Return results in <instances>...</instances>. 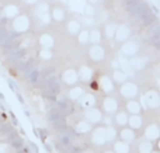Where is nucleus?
Here are the masks:
<instances>
[{
  "mask_svg": "<svg viewBox=\"0 0 160 153\" xmlns=\"http://www.w3.org/2000/svg\"><path fill=\"white\" fill-rule=\"evenodd\" d=\"M44 145H45V149H47V152H52V148H51V145L49 143H47V142H44Z\"/></svg>",
  "mask_w": 160,
  "mask_h": 153,
  "instance_id": "nucleus-18",
  "label": "nucleus"
},
{
  "mask_svg": "<svg viewBox=\"0 0 160 153\" xmlns=\"http://www.w3.org/2000/svg\"><path fill=\"white\" fill-rule=\"evenodd\" d=\"M138 142V148H136V153H152L153 151V142L148 139H141L136 141Z\"/></svg>",
  "mask_w": 160,
  "mask_h": 153,
  "instance_id": "nucleus-13",
  "label": "nucleus"
},
{
  "mask_svg": "<svg viewBox=\"0 0 160 153\" xmlns=\"http://www.w3.org/2000/svg\"><path fill=\"white\" fill-rule=\"evenodd\" d=\"M88 136H90V142L91 146L97 149L105 148L107 145H110V141H108L107 136V131H105V126L102 124H98V125H94L91 128V131L88 132Z\"/></svg>",
  "mask_w": 160,
  "mask_h": 153,
  "instance_id": "nucleus-1",
  "label": "nucleus"
},
{
  "mask_svg": "<svg viewBox=\"0 0 160 153\" xmlns=\"http://www.w3.org/2000/svg\"><path fill=\"white\" fill-rule=\"evenodd\" d=\"M152 153H160V152H159V151H156V149H153Z\"/></svg>",
  "mask_w": 160,
  "mask_h": 153,
  "instance_id": "nucleus-20",
  "label": "nucleus"
},
{
  "mask_svg": "<svg viewBox=\"0 0 160 153\" xmlns=\"http://www.w3.org/2000/svg\"><path fill=\"white\" fill-rule=\"evenodd\" d=\"M118 108H119V104L115 98L114 97H105L104 100H102L100 111H101L104 115H114L117 111H118Z\"/></svg>",
  "mask_w": 160,
  "mask_h": 153,
  "instance_id": "nucleus-5",
  "label": "nucleus"
},
{
  "mask_svg": "<svg viewBox=\"0 0 160 153\" xmlns=\"http://www.w3.org/2000/svg\"><path fill=\"white\" fill-rule=\"evenodd\" d=\"M28 146H30V148H28V149H30V151H32L34 153H38V146H37L35 143L30 142V143H28Z\"/></svg>",
  "mask_w": 160,
  "mask_h": 153,
  "instance_id": "nucleus-15",
  "label": "nucleus"
},
{
  "mask_svg": "<svg viewBox=\"0 0 160 153\" xmlns=\"http://www.w3.org/2000/svg\"><path fill=\"white\" fill-rule=\"evenodd\" d=\"M128 118H129V115L125 112V110H119L112 115V126H115L117 129L124 128L128 125Z\"/></svg>",
  "mask_w": 160,
  "mask_h": 153,
  "instance_id": "nucleus-10",
  "label": "nucleus"
},
{
  "mask_svg": "<svg viewBox=\"0 0 160 153\" xmlns=\"http://www.w3.org/2000/svg\"><path fill=\"white\" fill-rule=\"evenodd\" d=\"M121 96L127 97V100H135L139 96V89L132 81H125L121 84Z\"/></svg>",
  "mask_w": 160,
  "mask_h": 153,
  "instance_id": "nucleus-6",
  "label": "nucleus"
},
{
  "mask_svg": "<svg viewBox=\"0 0 160 153\" xmlns=\"http://www.w3.org/2000/svg\"><path fill=\"white\" fill-rule=\"evenodd\" d=\"M124 110L128 115H142L143 114V107L141 106V103H139L136 98L135 100H128Z\"/></svg>",
  "mask_w": 160,
  "mask_h": 153,
  "instance_id": "nucleus-9",
  "label": "nucleus"
},
{
  "mask_svg": "<svg viewBox=\"0 0 160 153\" xmlns=\"http://www.w3.org/2000/svg\"><path fill=\"white\" fill-rule=\"evenodd\" d=\"M10 146H11V149H13L14 152H20L21 151L22 148H24L25 146V142H24V139H22L21 136H20V135H17L16 138H14V139H11L10 142Z\"/></svg>",
  "mask_w": 160,
  "mask_h": 153,
  "instance_id": "nucleus-14",
  "label": "nucleus"
},
{
  "mask_svg": "<svg viewBox=\"0 0 160 153\" xmlns=\"http://www.w3.org/2000/svg\"><path fill=\"white\" fill-rule=\"evenodd\" d=\"M47 117H48L49 124L52 125V128L55 129V132L63 131L68 126V120H66L68 117H65V115L56 108L55 104H53L52 107H49V110H48V112H47Z\"/></svg>",
  "mask_w": 160,
  "mask_h": 153,
  "instance_id": "nucleus-2",
  "label": "nucleus"
},
{
  "mask_svg": "<svg viewBox=\"0 0 160 153\" xmlns=\"http://www.w3.org/2000/svg\"><path fill=\"white\" fill-rule=\"evenodd\" d=\"M139 135L136 131H133V129H131L129 126H124V128H119L118 129V139L122 141V142H127V143H135L136 141L139 139Z\"/></svg>",
  "mask_w": 160,
  "mask_h": 153,
  "instance_id": "nucleus-3",
  "label": "nucleus"
},
{
  "mask_svg": "<svg viewBox=\"0 0 160 153\" xmlns=\"http://www.w3.org/2000/svg\"><path fill=\"white\" fill-rule=\"evenodd\" d=\"M55 107L62 112V114L65 115V117H68V115H72L73 112H75V103H73V101H70L68 97L56 98Z\"/></svg>",
  "mask_w": 160,
  "mask_h": 153,
  "instance_id": "nucleus-4",
  "label": "nucleus"
},
{
  "mask_svg": "<svg viewBox=\"0 0 160 153\" xmlns=\"http://www.w3.org/2000/svg\"><path fill=\"white\" fill-rule=\"evenodd\" d=\"M146 107L149 110H158L159 108V94L158 91H149L146 96Z\"/></svg>",
  "mask_w": 160,
  "mask_h": 153,
  "instance_id": "nucleus-12",
  "label": "nucleus"
},
{
  "mask_svg": "<svg viewBox=\"0 0 160 153\" xmlns=\"http://www.w3.org/2000/svg\"><path fill=\"white\" fill-rule=\"evenodd\" d=\"M100 153H114V151L111 149V146H105V148H101Z\"/></svg>",
  "mask_w": 160,
  "mask_h": 153,
  "instance_id": "nucleus-17",
  "label": "nucleus"
},
{
  "mask_svg": "<svg viewBox=\"0 0 160 153\" xmlns=\"http://www.w3.org/2000/svg\"><path fill=\"white\" fill-rule=\"evenodd\" d=\"M142 134L145 135V139L150 141V142H155V141H158L159 136H160L159 125L158 124H148V125H145Z\"/></svg>",
  "mask_w": 160,
  "mask_h": 153,
  "instance_id": "nucleus-8",
  "label": "nucleus"
},
{
  "mask_svg": "<svg viewBox=\"0 0 160 153\" xmlns=\"http://www.w3.org/2000/svg\"><path fill=\"white\" fill-rule=\"evenodd\" d=\"M145 125H146V121H145L143 115H129V118H128L127 126H129L131 129L136 131L138 134H142Z\"/></svg>",
  "mask_w": 160,
  "mask_h": 153,
  "instance_id": "nucleus-7",
  "label": "nucleus"
},
{
  "mask_svg": "<svg viewBox=\"0 0 160 153\" xmlns=\"http://www.w3.org/2000/svg\"><path fill=\"white\" fill-rule=\"evenodd\" d=\"M16 94H17V98H18V100H20V103H21V104H24V100H22L21 94H20V93H18V91H17V93H16Z\"/></svg>",
  "mask_w": 160,
  "mask_h": 153,
  "instance_id": "nucleus-19",
  "label": "nucleus"
},
{
  "mask_svg": "<svg viewBox=\"0 0 160 153\" xmlns=\"http://www.w3.org/2000/svg\"><path fill=\"white\" fill-rule=\"evenodd\" d=\"M135 153H136V152H135Z\"/></svg>",
  "mask_w": 160,
  "mask_h": 153,
  "instance_id": "nucleus-21",
  "label": "nucleus"
},
{
  "mask_svg": "<svg viewBox=\"0 0 160 153\" xmlns=\"http://www.w3.org/2000/svg\"><path fill=\"white\" fill-rule=\"evenodd\" d=\"M8 86H10V89L13 90L14 93H17V91H18V89H17L16 83H13V80H8Z\"/></svg>",
  "mask_w": 160,
  "mask_h": 153,
  "instance_id": "nucleus-16",
  "label": "nucleus"
},
{
  "mask_svg": "<svg viewBox=\"0 0 160 153\" xmlns=\"http://www.w3.org/2000/svg\"><path fill=\"white\" fill-rule=\"evenodd\" d=\"M111 149L114 151V153H132V146L119 139H115L111 143Z\"/></svg>",
  "mask_w": 160,
  "mask_h": 153,
  "instance_id": "nucleus-11",
  "label": "nucleus"
}]
</instances>
